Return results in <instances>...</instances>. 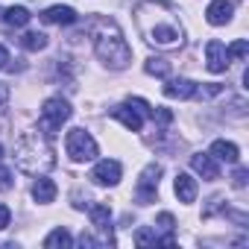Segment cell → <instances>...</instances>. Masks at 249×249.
<instances>
[{"label": "cell", "mask_w": 249, "mask_h": 249, "mask_svg": "<svg viewBox=\"0 0 249 249\" xmlns=\"http://www.w3.org/2000/svg\"><path fill=\"white\" fill-rule=\"evenodd\" d=\"M135 24L147 44L159 50H179L185 44V27L179 9L167 0H141L135 6Z\"/></svg>", "instance_id": "6da1fadb"}, {"label": "cell", "mask_w": 249, "mask_h": 249, "mask_svg": "<svg viewBox=\"0 0 249 249\" xmlns=\"http://www.w3.org/2000/svg\"><path fill=\"white\" fill-rule=\"evenodd\" d=\"M91 38H94V53L108 71H123L132 62V50L123 38L117 21L111 18H94L91 21Z\"/></svg>", "instance_id": "7a4b0ae2"}, {"label": "cell", "mask_w": 249, "mask_h": 249, "mask_svg": "<svg viewBox=\"0 0 249 249\" xmlns=\"http://www.w3.org/2000/svg\"><path fill=\"white\" fill-rule=\"evenodd\" d=\"M15 164L30 176H41L56 167V153L44 132H21L15 141Z\"/></svg>", "instance_id": "3957f363"}, {"label": "cell", "mask_w": 249, "mask_h": 249, "mask_svg": "<svg viewBox=\"0 0 249 249\" xmlns=\"http://www.w3.org/2000/svg\"><path fill=\"white\" fill-rule=\"evenodd\" d=\"M68 120H71V103H68V100H62V97H50V100H44V106H41V117H38V129H41L47 138H53Z\"/></svg>", "instance_id": "277c9868"}, {"label": "cell", "mask_w": 249, "mask_h": 249, "mask_svg": "<svg viewBox=\"0 0 249 249\" xmlns=\"http://www.w3.org/2000/svg\"><path fill=\"white\" fill-rule=\"evenodd\" d=\"M65 150L73 161H94L97 159V141L85 129H71L65 138Z\"/></svg>", "instance_id": "5b68a950"}, {"label": "cell", "mask_w": 249, "mask_h": 249, "mask_svg": "<svg viewBox=\"0 0 249 249\" xmlns=\"http://www.w3.org/2000/svg\"><path fill=\"white\" fill-rule=\"evenodd\" d=\"M159 179H161V164L150 161V164L141 170V179H138V188H135V202H141V205L156 202V194H159Z\"/></svg>", "instance_id": "8992f818"}, {"label": "cell", "mask_w": 249, "mask_h": 249, "mask_svg": "<svg viewBox=\"0 0 249 249\" xmlns=\"http://www.w3.org/2000/svg\"><path fill=\"white\" fill-rule=\"evenodd\" d=\"M120 161H114V159H103V161H97L94 164V170H91V182L94 185H100V188H111V185H117L120 182Z\"/></svg>", "instance_id": "52a82bcc"}, {"label": "cell", "mask_w": 249, "mask_h": 249, "mask_svg": "<svg viewBox=\"0 0 249 249\" xmlns=\"http://www.w3.org/2000/svg\"><path fill=\"white\" fill-rule=\"evenodd\" d=\"M88 214H91V226L103 234V240H106V243H114V237H111V211H108V205L94 202V205H88Z\"/></svg>", "instance_id": "ba28073f"}, {"label": "cell", "mask_w": 249, "mask_h": 249, "mask_svg": "<svg viewBox=\"0 0 249 249\" xmlns=\"http://www.w3.org/2000/svg\"><path fill=\"white\" fill-rule=\"evenodd\" d=\"M108 114H111L114 120H120V123H123V126H126L129 132H141V126H144V114H141L135 106H129V103L114 106Z\"/></svg>", "instance_id": "9c48e42d"}, {"label": "cell", "mask_w": 249, "mask_h": 249, "mask_svg": "<svg viewBox=\"0 0 249 249\" xmlns=\"http://www.w3.org/2000/svg\"><path fill=\"white\" fill-rule=\"evenodd\" d=\"M229 62H231V59H229L223 41H208V44H205V65H208L211 73H223V71L229 68Z\"/></svg>", "instance_id": "30bf717a"}, {"label": "cell", "mask_w": 249, "mask_h": 249, "mask_svg": "<svg viewBox=\"0 0 249 249\" xmlns=\"http://www.w3.org/2000/svg\"><path fill=\"white\" fill-rule=\"evenodd\" d=\"M231 12H234V6L229 0H211L208 9H205V18H208L211 27H226L231 21Z\"/></svg>", "instance_id": "8fae6325"}, {"label": "cell", "mask_w": 249, "mask_h": 249, "mask_svg": "<svg viewBox=\"0 0 249 249\" xmlns=\"http://www.w3.org/2000/svg\"><path fill=\"white\" fill-rule=\"evenodd\" d=\"M191 167H194V173H199V176L208 179V182L220 179V167H217V159H214V156L196 153V156H191Z\"/></svg>", "instance_id": "7c38bea8"}, {"label": "cell", "mask_w": 249, "mask_h": 249, "mask_svg": "<svg viewBox=\"0 0 249 249\" xmlns=\"http://www.w3.org/2000/svg\"><path fill=\"white\" fill-rule=\"evenodd\" d=\"M196 94V82H191V79H167V85H164V97H170V100H191Z\"/></svg>", "instance_id": "4fadbf2b"}, {"label": "cell", "mask_w": 249, "mask_h": 249, "mask_svg": "<svg viewBox=\"0 0 249 249\" xmlns=\"http://www.w3.org/2000/svg\"><path fill=\"white\" fill-rule=\"evenodd\" d=\"M41 21H44V24H62V27H71V24H76V12H73L71 6H50V9L41 12Z\"/></svg>", "instance_id": "5bb4252c"}, {"label": "cell", "mask_w": 249, "mask_h": 249, "mask_svg": "<svg viewBox=\"0 0 249 249\" xmlns=\"http://www.w3.org/2000/svg\"><path fill=\"white\" fill-rule=\"evenodd\" d=\"M173 191L179 196V202H194L196 199V179L188 176V173H176V182H173Z\"/></svg>", "instance_id": "9a60e30c"}, {"label": "cell", "mask_w": 249, "mask_h": 249, "mask_svg": "<svg viewBox=\"0 0 249 249\" xmlns=\"http://www.w3.org/2000/svg\"><path fill=\"white\" fill-rule=\"evenodd\" d=\"M208 156H214L217 161H226V164H237V161H240V150H237L231 141H214Z\"/></svg>", "instance_id": "2e32d148"}, {"label": "cell", "mask_w": 249, "mask_h": 249, "mask_svg": "<svg viewBox=\"0 0 249 249\" xmlns=\"http://www.w3.org/2000/svg\"><path fill=\"white\" fill-rule=\"evenodd\" d=\"M33 199L36 202H41V205H47V202H53L56 199V182L53 179H36V185H33Z\"/></svg>", "instance_id": "e0dca14e"}, {"label": "cell", "mask_w": 249, "mask_h": 249, "mask_svg": "<svg viewBox=\"0 0 249 249\" xmlns=\"http://www.w3.org/2000/svg\"><path fill=\"white\" fill-rule=\"evenodd\" d=\"M0 18H3L9 27H27L33 15H30L27 6H9V9H3V15H0Z\"/></svg>", "instance_id": "ac0fdd59"}, {"label": "cell", "mask_w": 249, "mask_h": 249, "mask_svg": "<svg viewBox=\"0 0 249 249\" xmlns=\"http://www.w3.org/2000/svg\"><path fill=\"white\" fill-rule=\"evenodd\" d=\"M144 71H147L150 76L167 79V76H170V62H167V59H161V56H150V59L144 62Z\"/></svg>", "instance_id": "d6986e66"}, {"label": "cell", "mask_w": 249, "mask_h": 249, "mask_svg": "<svg viewBox=\"0 0 249 249\" xmlns=\"http://www.w3.org/2000/svg\"><path fill=\"white\" fill-rule=\"evenodd\" d=\"M71 243H73V237H71V231H68V229H62V226H59V229H53V231L44 237V246H47V249H56V246L68 249Z\"/></svg>", "instance_id": "ffe728a7"}, {"label": "cell", "mask_w": 249, "mask_h": 249, "mask_svg": "<svg viewBox=\"0 0 249 249\" xmlns=\"http://www.w3.org/2000/svg\"><path fill=\"white\" fill-rule=\"evenodd\" d=\"M21 44H24V50L38 53V50H44V47H47V36H44V33H27V36L21 38Z\"/></svg>", "instance_id": "44dd1931"}, {"label": "cell", "mask_w": 249, "mask_h": 249, "mask_svg": "<svg viewBox=\"0 0 249 249\" xmlns=\"http://www.w3.org/2000/svg\"><path fill=\"white\" fill-rule=\"evenodd\" d=\"M226 53H229V59H246V53H249V44H246V38H237L231 47H226Z\"/></svg>", "instance_id": "7402d4cb"}, {"label": "cell", "mask_w": 249, "mask_h": 249, "mask_svg": "<svg viewBox=\"0 0 249 249\" xmlns=\"http://www.w3.org/2000/svg\"><path fill=\"white\" fill-rule=\"evenodd\" d=\"M135 243L138 246H156L159 243V234H153L150 229H138L135 231Z\"/></svg>", "instance_id": "603a6c76"}, {"label": "cell", "mask_w": 249, "mask_h": 249, "mask_svg": "<svg viewBox=\"0 0 249 249\" xmlns=\"http://www.w3.org/2000/svg\"><path fill=\"white\" fill-rule=\"evenodd\" d=\"M156 226H159V229H164V231H173V229H176V220H173V214H170V211H161V214H159V220H156Z\"/></svg>", "instance_id": "cb8c5ba5"}, {"label": "cell", "mask_w": 249, "mask_h": 249, "mask_svg": "<svg viewBox=\"0 0 249 249\" xmlns=\"http://www.w3.org/2000/svg\"><path fill=\"white\" fill-rule=\"evenodd\" d=\"M126 103H129V106H135L144 117H153V108H150V103H147V100H141V97H129Z\"/></svg>", "instance_id": "d4e9b609"}, {"label": "cell", "mask_w": 249, "mask_h": 249, "mask_svg": "<svg viewBox=\"0 0 249 249\" xmlns=\"http://www.w3.org/2000/svg\"><path fill=\"white\" fill-rule=\"evenodd\" d=\"M246 182H249V170H246V167H237L234 176H231V185H234V188H246Z\"/></svg>", "instance_id": "484cf974"}, {"label": "cell", "mask_w": 249, "mask_h": 249, "mask_svg": "<svg viewBox=\"0 0 249 249\" xmlns=\"http://www.w3.org/2000/svg\"><path fill=\"white\" fill-rule=\"evenodd\" d=\"M9 188H12V170L0 167V191H9Z\"/></svg>", "instance_id": "4316f807"}, {"label": "cell", "mask_w": 249, "mask_h": 249, "mask_svg": "<svg viewBox=\"0 0 249 249\" xmlns=\"http://www.w3.org/2000/svg\"><path fill=\"white\" fill-rule=\"evenodd\" d=\"M153 120H159V123H170V120H173V111H167V108H153Z\"/></svg>", "instance_id": "83f0119b"}, {"label": "cell", "mask_w": 249, "mask_h": 249, "mask_svg": "<svg viewBox=\"0 0 249 249\" xmlns=\"http://www.w3.org/2000/svg\"><path fill=\"white\" fill-rule=\"evenodd\" d=\"M9 220H12V211H9L6 205H0V231L9 226Z\"/></svg>", "instance_id": "f1b7e54d"}, {"label": "cell", "mask_w": 249, "mask_h": 249, "mask_svg": "<svg viewBox=\"0 0 249 249\" xmlns=\"http://www.w3.org/2000/svg\"><path fill=\"white\" fill-rule=\"evenodd\" d=\"M9 62H12V59H9V50L0 44V71H6V68H9Z\"/></svg>", "instance_id": "f546056e"}, {"label": "cell", "mask_w": 249, "mask_h": 249, "mask_svg": "<svg viewBox=\"0 0 249 249\" xmlns=\"http://www.w3.org/2000/svg\"><path fill=\"white\" fill-rule=\"evenodd\" d=\"M79 243H82V246H97L100 240H94L91 234H85V231H82V234H79Z\"/></svg>", "instance_id": "4dcf8cb0"}, {"label": "cell", "mask_w": 249, "mask_h": 249, "mask_svg": "<svg viewBox=\"0 0 249 249\" xmlns=\"http://www.w3.org/2000/svg\"><path fill=\"white\" fill-rule=\"evenodd\" d=\"M9 100V85H3V82H0V106H3Z\"/></svg>", "instance_id": "1f68e13d"}, {"label": "cell", "mask_w": 249, "mask_h": 249, "mask_svg": "<svg viewBox=\"0 0 249 249\" xmlns=\"http://www.w3.org/2000/svg\"><path fill=\"white\" fill-rule=\"evenodd\" d=\"M0 161H3V147H0Z\"/></svg>", "instance_id": "d6a6232c"}]
</instances>
